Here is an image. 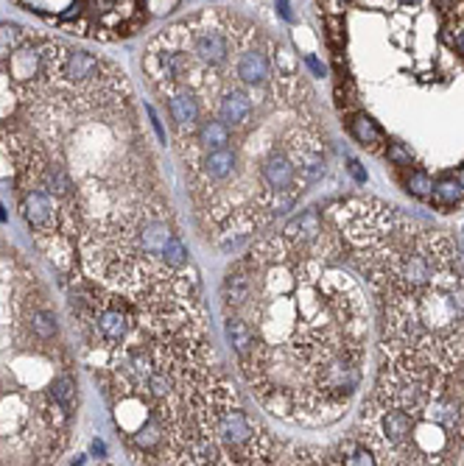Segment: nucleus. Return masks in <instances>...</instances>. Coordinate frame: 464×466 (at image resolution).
Segmentation results:
<instances>
[{
  "label": "nucleus",
  "instance_id": "nucleus-1",
  "mask_svg": "<svg viewBox=\"0 0 464 466\" xmlns=\"http://www.w3.org/2000/svg\"><path fill=\"white\" fill-rule=\"evenodd\" d=\"M322 238L314 246L283 235L255 243L244 255L255 291L235 313L255 332L238 369L258 405L302 427L333 424L350 410L369 338L366 296L336 257L316 252Z\"/></svg>",
  "mask_w": 464,
  "mask_h": 466
},
{
  "label": "nucleus",
  "instance_id": "nucleus-2",
  "mask_svg": "<svg viewBox=\"0 0 464 466\" xmlns=\"http://www.w3.org/2000/svg\"><path fill=\"white\" fill-rule=\"evenodd\" d=\"M353 433L378 466H456L464 452V369L380 349V369Z\"/></svg>",
  "mask_w": 464,
  "mask_h": 466
},
{
  "label": "nucleus",
  "instance_id": "nucleus-3",
  "mask_svg": "<svg viewBox=\"0 0 464 466\" xmlns=\"http://www.w3.org/2000/svg\"><path fill=\"white\" fill-rule=\"evenodd\" d=\"M165 101H168V115L173 120V129L179 134V140L187 134L193 137V131L199 129V123L204 120L201 118V95L190 87H171V90H162Z\"/></svg>",
  "mask_w": 464,
  "mask_h": 466
},
{
  "label": "nucleus",
  "instance_id": "nucleus-4",
  "mask_svg": "<svg viewBox=\"0 0 464 466\" xmlns=\"http://www.w3.org/2000/svg\"><path fill=\"white\" fill-rule=\"evenodd\" d=\"M252 291H255V277H252V268L249 263L241 257L229 266V271L224 274V282H221V302H224V316H235L241 313L249 299H252Z\"/></svg>",
  "mask_w": 464,
  "mask_h": 466
},
{
  "label": "nucleus",
  "instance_id": "nucleus-5",
  "mask_svg": "<svg viewBox=\"0 0 464 466\" xmlns=\"http://www.w3.org/2000/svg\"><path fill=\"white\" fill-rule=\"evenodd\" d=\"M215 118L229 129H244L252 120L255 101L244 87H229L215 98Z\"/></svg>",
  "mask_w": 464,
  "mask_h": 466
},
{
  "label": "nucleus",
  "instance_id": "nucleus-6",
  "mask_svg": "<svg viewBox=\"0 0 464 466\" xmlns=\"http://www.w3.org/2000/svg\"><path fill=\"white\" fill-rule=\"evenodd\" d=\"M235 76L244 87H266L272 81V59L261 48H247L238 54Z\"/></svg>",
  "mask_w": 464,
  "mask_h": 466
},
{
  "label": "nucleus",
  "instance_id": "nucleus-7",
  "mask_svg": "<svg viewBox=\"0 0 464 466\" xmlns=\"http://www.w3.org/2000/svg\"><path fill=\"white\" fill-rule=\"evenodd\" d=\"M325 235V220L316 209H305L300 212L294 220H288V226L283 229V238L297 243V246H314L319 238Z\"/></svg>",
  "mask_w": 464,
  "mask_h": 466
},
{
  "label": "nucleus",
  "instance_id": "nucleus-8",
  "mask_svg": "<svg viewBox=\"0 0 464 466\" xmlns=\"http://www.w3.org/2000/svg\"><path fill=\"white\" fill-rule=\"evenodd\" d=\"M187 140H190V137H187ZM229 143H232V129L224 126L218 118H210V115H207V118L199 123V129L193 131V145H196L201 154L229 148Z\"/></svg>",
  "mask_w": 464,
  "mask_h": 466
},
{
  "label": "nucleus",
  "instance_id": "nucleus-9",
  "mask_svg": "<svg viewBox=\"0 0 464 466\" xmlns=\"http://www.w3.org/2000/svg\"><path fill=\"white\" fill-rule=\"evenodd\" d=\"M347 131L358 145H364L369 151H378L380 145H386L383 129L366 112H347Z\"/></svg>",
  "mask_w": 464,
  "mask_h": 466
},
{
  "label": "nucleus",
  "instance_id": "nucleus-10",
  "mask_svg": "<svg viewBox=\"0 0 464 466\" xmlns=\"http://www.w3.org/2000/svg\"><path fill=\"white\" fill-rule=\"evenodd\" d=\"M224 335H226V344L232 346V352H235L238 363L252 355L255 332H252V327L244 316H224Z\"/></svg>",
  "mask_w": 464,
  "mask_h": 466
},
{
  "label": "nucleus",
  "instance_id": "nucleus-11",
  "mask_svg": "<svg viewBox=\"0 0 464 466\" xmlns=\"http://www.w3.org/2000/svg\"><path fill=\"white\" fill-rule=\"evenodd\" d=\"M428 201L433 207H439V209H453V207H458L464 201V190H461V184L456 179H439L433 184V193H431Z\"/></svg>",
  "mask_w": 464,
  "mask_h": 466
},
{
  "label": "nucleus",
  "instance_id": "nucleus-12",
  "mask_svg": "<svg viewBox=\"0 0 464 466\" xmlns=\"http://www.w3.org/2000/svg\"><path fill=\"white\" fill-rule=\"evenodd\" d=\"M29 40V31L17 23H0V65H3L23 42Z\"/></svg>",
  "mask_w": 464,
  "mask_h": 466
},
{
  "label": "nucleus",
  "instance_id": "nucleus-13",
  "mask_svg": "<svg viewBox=\"0 0 464 466\" xmlns=\"http://www.w3.org/2000/svg\"><path fill=\"white\" fill-rule=\"evenodd\" d=\"M51 396H54V402H56L65 413H70L73 405H76V380H73L68 371L59 374V377H54V383H51Z\"/></svg>",
  "mask_w": 464,
  "mask_h": 466
},
{
  "label": "nucleus",
  "instance_id": "nucleus-14",
  "mask_svg": "<svg viewBox=\"0 0 464 466\" xmlns=\"http://www.w3.org/2000/svg\"><path fill=\"white\" fill-rule=\"evenodd\" d=\"M31 332L42 341H51L56 332H59V321H56V313L45 310V307H37L31 310Z\"/></svg>",
  "mask_w": 464,
  "mask_h": 466
},
{
  "label": "nucleus",
  "instance_id": "nucleus-15",
  "mask_svg": "<svg viewBox=\"0 0 464 466\" xmlns=\"http://www.w3.org/2000/svg\"><path fill=\"white\" fill-rule=\"evenodd\" d=\"M403 187H405V193H408L411 198L428 201V198H431V193H433V179H431L425 170H408V176H405V182H403Z\"/></svg>",
  "mask_w": 464,
  "mask_h": 466
},
{
  "label": "nucleus",
  "instance_id": "nucleus-16",
  "mask_svg": "<svg viewBox=\"0 0 464 466\" xmlns=\"http://www.w3.org/2000/svg\"><path fill=\"white\" fill-rule=\"evenodd\" d=\"M187 257H190V255H187V246L182 243L179 235H173V238L168 241V246L162 249V263H165L168 268H173V271H176V268H185Z\"/></svg>",
  "mask_w": 464,
  "mask_h": 466
},
{
  "label": "nucleus",
  "instance_id": "nucleus-17",
  "mask_svg": "<svg viewBox=\"0 0 464 466\" xmlns=\"http://www.w3.org/2000/svg\"><path fill=\"white\" fill-rule=\"evenodd\" d=\"M386 159H389L394 168H411L414 154H411L403 143H386Z\"/></svg>",
  "mask_w": 464,
  "mask_h": 466
},
{
  "label": "nucleus",
  "instance_id": "nucleus-18",
  "mask_svg": "<svg viewBox=\"0 0 464 466\" xmlns=\"http://www.w3.org/2000/svg\"><path fill=\"white\" fill-rule=\"evenodd\" d=\"M325 29H327V40H330L336 48L344 45V17L327 15V17H325Z\"/></svg>",
  "mask_w": 464,
  "mask_h": 466
},
{
  "label": "nucleus",
  "instance_id": "nucleus-19",
  "mask_svg": "<svg viewBox=\"0 0 464 466\" xmlns=\"http://www.w3.org/2000/svg\"><path fill=\"white\" fill-rule=\"evenodd\" d=\"M347 170H350V176L358 182V184H366V170H364V165L358 162V159H347Z\"/></svg>",
  "mask_w": 464,
  "mask_h": 466
},
{
  "label": "nucleus",
  "instance_id": "nucleus-20",
  "mask_svg": "<svg viewBox=\"0 0 464 466\" xmlns=\"http://www.w3.org/2000/svg\"><path fill=\"white\" fill-rule=\"evenodd\" d=\"M277 3V12H280V17L286 20V23H291L294 20V12H291V0H274Z\"/></svg>",
  "mask_w": 464,
  "mask_h": 466
},
{
  "label": "nucleus",
  "instance_id": "nucleus-21",
  "mask_svg": "<svg viewBox=\"0 0 464 466\" xmlns=\"http://www.w3.org/2000/svg\"><path fill=\"white\" fill-rule=\"evenodd\" d=\"M305 65H308V67H311V73H314V76H316V79H322V76H325V73H327V70H325V65H322V62H319V59H316V56H305Z\"/></svg>",
  "mask_w": 464,
  "mask_h": 466
},
{
  "label": "nucleus",
  "instance_id": "nucleus-22",
  "mask_svg": "<svg viewBox=\"0 0 464 466\" xmlns=\"http://www.w3.org/2000/svg\"><path fill=\"white\" fill-rule=\"evenodd\" d=\"M146 112H148V118H151V126H154V131H157V137H160V143H165V129H162V123H160V118H157V112H154L151 106H146Z\"/></svg>",
  "mask_w": 464,
  "mask_h": 466
},
{
  "label": "nucleus",
  "instance_id": "nucleus-23",
  "mask_svg": "<svg viewBox=\"0 0 464 466\" xmlns=\"http://www.w3.org/2000/svg\"><path fill=\"white\" fill-rule=\"evenodd\" d=\"M453 48H456V51H458V54L464 56V34H458V37H456V42H453Z\"/></svg>",
  "mask_w": 464,
  "mask_h": 466
},
{
  "label": "nucleus",
  "instance_id": "nucleus-24",
  "mask_svg": "<svg viewBox=\"0 0 464 466\" xmlns=\"http://www.w3.org/2000/svg\"><path fill=\"white\" fill-rule=\"evenodd\" d=\"M456 182H458V184H461V190H464V165L456 170Z\"/></svg>",
  "mask_w": 464,
  "mask_h": 466
},
{
  "label": "nucleus",
  "instance_id": "nucleus-25",
  "mask_svg": "<svg viewBox=\"0 0 464 466\" xmlns=\"http://www.w3.org/2000/svg\"><path fill=\"white\" fill-rule=\"evenodd\" d=\"M93 452H98V455H104L107 449H104V444H101V441H95V444H93Z\"/></svg>",
  "mask_w": 464,
  "mask_h": 466
},
{
  "label": "nucleus",
  "instance_id": "nucleus-26",
  "mask_svg": "<svg viewBox=\"0 0 464 466\" xmlns=\"http://www.w3.org/2000/svg\"><path fill=\"white\" fill-rule=\"evenodd\" d=\"M400 3H417V0H400Z\"/></svg>",
  "mask_w": 464,
  "mask_h": 466
},
{
  "label": "nucleus",
  "instance_id": "nucleus-27",
  "mask_svg": "<svg viewBox=\"0 0 464 466\" xmlns=\"http://www.w3.org/2000/svg\"><path fill=\"white\" fill-rule=\"evenodd\" d=\"M339 3H350V0H339Z\"/></svg>",
  "mask_w": 464,
  "mask_h": 466
}]
</instances>
